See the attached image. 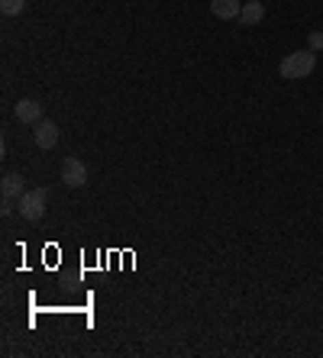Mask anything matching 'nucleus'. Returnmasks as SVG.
I'll use <instances>...</instances> for the list:
<instances>
[{
	"instance_id": "3",
	"label": "nucleus",
	"mask_w": 323,
	"mask_h": 358,
	"mask_svg": "<svg viewBox=\"0 0 323 358\" xmlns=\"http://www.w3.org/2000/svg\"><path fill=\"white\" fill-rule=\"evenodd\" d=\"M62 181H65L68 188H84V184H88V165H84L81 158L68 155L62 162Z\"/></svg>"
},
{
	"instance_id": "9",
	"label": "nucleus",
	"mask_w": 323,
	"mask_h": 358,
	"mask_svg": "<svg viewBox=\"0 0 323 358\" xmlns=\"http://www.w3.org/2000/svg\"><path fill=\"white\" fill-rule=\"evenodd\" d=\"M26 10V0H0V13L3 16H20Z\"/></svg>"
},
{
	"instance_id": "10",
	"label": "nucleus",
	"mask_w": 323,
	"mask_h": 358,
	"mask_svg": "<svg viewBox=\"0 0 323 358\" xmlns=\"http://www.w3.org/2000/svg\"><path fill=\"white\" fill-rule=\"evenodd\" d=\"M307 49H311V52H320L323 49V33L320 29H313V33L307 36Z\"/></svg>"
},
{
	"instance_id": "4",
	"label": "nucleus",
	"mask_w": 323,
	"mask_h": 358,
	"mask_svg": "<svg viewBox=\"0 0 323 358\" xmlns=\"http://www.w3.org/2000/svg\"><path fill=\"white\" fill-rule=\"evenodd\" d=\"M13 116H16L20 123L36 126L39 120H42V103L33 101V97H23V101H16V103H13Z\"/></svg>"
},
{
	"instance_id": "2",
	"label": "nucleus",
	"mask_w": 323,
	"mask_h": 358,
	"mask_svg": "<svg viewBox=\"0 0 323 358\" xmlns=\"http://www.w3.org/2000/svg\"><path fill=\"white\" fill-rule=\"evenodd\" d=\"M46 203H49V190L46 188H33L20 197V216L29 223H39L46 216Z\"/></svg>"
},
{
	"instance_id": "1",
	"label": "nucleus",
	"mask_w": 323,
	"mask_h": 358,
	"mask_svg": "<svg viewBox=\"0 0 323 358\" xmlns=\"http://www.w3.org/2000/svg\"><path fill=\"white\" fill-rule=\"evenodd\" d=\"M313 68H317V52L300 49V52H291V55H285L278 62V75L288 81H300L307 75H313Z\"/></svg>"
},
{
	"instance_id": "6",
	"label": "nucleus",
	"mask_w": 323,
	"mask_h": 358,
	"mask_svg": "<svg viewBox=\"0 0 323 358\" xmlns=\"http://www.w3.org/2000/svg\"><path fill=\"white\" fill-rule=\"evenodd\" d=\"M266 20V3L262 0H246L240 10V26H259Z\"/></svg>"
},
{
	"instance_id": "7",
	"label": "nucleus",
	"mask_w": 323,
	"mask_h": 358,
	"mask_svg": "<svg viewBox=\"0 0 323 358\" xmlns=\"http://www.w3.org/2000/svg\"><path fill=\"white\" fill-rule=\"evenodd\" d=\"M210 10L217 20H240L242 3L240 0H210Z\"/></svg>"
},
{
	"instance_id": "8",
	"label": "nucleus",
	"mask_w": 323,
	"mask_h": 358,
	"mask_svg": "<svg viewBox=\"0 0 323 358\" xmlns=\"http://www.w3.org/2000/svg\"><path fill=\"white\" fill-rule=\"evenodd\" d=\"M0 194H3V201H20L26 190H23V178L20 175H3L0 181Z\"/></svg>"
},
{
	"instance_id": "5",
	"label": "nucleus",
	"mask_w": 323,
	"mask_h": 358,
	"mask_svg": "<svg viewBox=\"0 0 323 358\" xmlns=\"http://www.w3.org/2000/svg\"><path fill=\"white\" fill-rule=\"evenodd\" d=\"M33 139L39 149H55L58 146V126L52 123V120H39V123L33 126Z\"/></svg>"
}]
</instances>
